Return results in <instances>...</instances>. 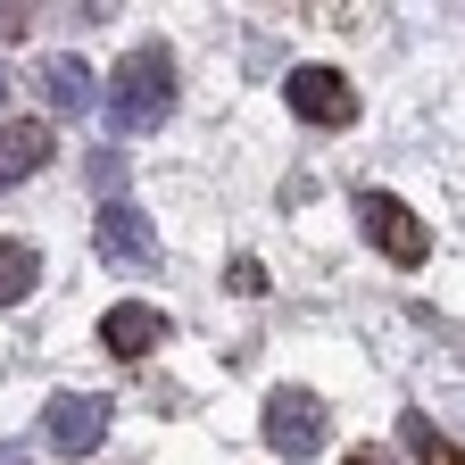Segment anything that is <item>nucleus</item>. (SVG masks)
I'll return each mask as SVG.
<instances>
[{
	"instance_id": "nucleus-7",
	"label": "nucleus",
	"mask_w": 465,
	"mask_h": 465,
	"mask_svg": "<svg viewBox=\"0 0 465 465\" xmlns=\"http://www.w3.org/2000/svg\"><path fill=\"white\" fill-rule=\"evenodd\" d=\"M100 349H116V358H150V349H166V316L142 308V300H116L100 316Z\"/></svg>"
},
{
	"instance_id": "nucleus-13",
	"label": "nucleus",
	"mask_w": 465,
	"mask_h": 465,
	"mask_svg": "<svg viewBox=\"0 0 465 465\" xmlns=\"http://www.w3.org/2000/svg\"><path fill=\"white\" fill-rule=\"evenodd\" d=\"M232 291H242V300H258V291H266V266H258V258H242V266H232Z\"/></svg>"
},
{
	"instance_id": "nucleus-11",
	"label": "nucleus",
	"mask_w": 465,
	"mask_h": 465,
	"mask_svg": "<svg viewBox=\"0 0 465 465\" xmlns=\"http://www.w3.org/2000/svg\"><path fill=\"white\" fill-rule=\"evenodd\" d=\"M407 449H416L424 465H457V449H449V440H440V432H432L424 416H407Z\"/></svg>"
},
{
	"instance_id": "nucleus-6",
	"label": "nucleus",
	"mask_w": 465,
	"mask_h": 465,
	"mask_svg": "<svg viewBox=\"0 0 465 465\" xmlns=\"http://www.w3.org/2000/svg\"><path fill=\"white\" fill-rule=\"evenodd\" d=\"M92 232H100V258L134 266V274H142V266H158V224H150V216H142L134 200H108Z\"/></svg>"
},
{
	"instance_id": "nucleus-5",
	"label": "nucleus",
	"mask_w": 465,
	"mask_h": 465,
	"mask_svg": "<svg viewBox=\"0 0 465 465\" xmlns=\"http://www.w3.org/2000/svg\"><path fill=\"white\" fill-rule=\"evenodd\" d=\"M282 100H291V116H308V125H349V116H358V92L332 67H291Z\"/></svg>"
},
{
	"instance_id": "nucleus-12",
	"label": "nucleus",
	"mask_w": 465,
	"mask_h": 465,
	"mask_svg": "<svg viewBox=\"0 0 465 465\" xmlns=\"http://www.w3.org/2000/svg\"><path fill=\"white\" fill-rule=\"evenodd\" d=\"M92 183H100L108 200H125V158H116V150H100V158H92Z\"/></svg>"
},
{
	"instance_id": "nucleus-2",
	"label": "nucleus",
	"mask_w": 465,
	"mask_h": 465,
	"mask_svg": "<svg viewBox=\"0 0 465 465\" xmlns=\"http://www.w3.org/2000/svg\"><path fill=\"white\" fill-rule=\"evenodd\" d=\"M358 224H366V242L382 258H399V266H424V250H432L424 216L407 208V200H391V192H358Z\"/></svg>"
},
{
	"instance_id": "nucleus-14",
	"label": "nucleus",
	"mask_w": 465,
	"mask_h": 465,
	"mask_svg": "<svg viewBox=\"0 0 465 465\" xmlns=\"http://www.w3.org/2000/svg\"><path fill=\"white\" fill-rule=\"evenodd\" d=\"M0 465H34V457H25V449H17V440H0Z\"/></svg>"
},
{
	"instance_id": "nucleus-4",
	"label": "nucleus",
	"mask_w": 465,
	"mask_h": 465,
	"mask_svg": "<svg viewBox=\"0 0 465 465\" xmlns=\"http://www.w3.org/2000/svg\"><path fill=\"white\" fill-rule=\"evenodd\" d=\"M266 449L291 457V465L324 449V407H316V391H291V382L266 391Z\"/></svg>"
},
{
	"instance_id": "nucleus-15",
	"label": "nucleus",
	"mask_w": 465,
	"mask_h": 465,
	"mask_svg": "<svg viewBox=\"0 0 465 465\" xmlns=\"http://www.w3.org/2000/svg\"><path fill=\"white\" fill-rule=\"evenodd\" d=\"M349 465H391V457H382V449H358V457H349Z\"/></svg>"
},
{
	"instance_id": "nucleus-10",
	"label": "nucleus",
	"mask_w": 465,
	"mask_h": 465,
	"mask_svg": "<svg viewBox=\"0 0 465 465\" xmlns=\"http://www.w3.org/2000/svg\"><path fill=\"white\" fill-rule=\"evenodd\" d=\"M34 282H42V258H34L25 242H0V308H17Z\"/></svg>"
},
{
	"instance_id": "nucleus-8",
	"label": "nucleus",
	"mask_w": 465,
	"mask_h": 465,
	"mask_svg": "<svg viewBox=\"0 0 465 465\" xmlns=\"http://www.w3.org/2000/svg\"><path fill=\"white\" fill-rule=\"evenodd\" d=\"M42 158H50V125H34V116H9V125H0V192L25 183V174H42Z\"/></svg>"
},
{
	"instance_id": "nucleus-9",
	"label": "nucleus",
	"mask_w": 465,
	"mask_h": 465,
	"mask_svg": "<svg viewBox=\"0 0 465 465\" xmlns=\"http://www.w3.org/2000/svg\"><path fill=\"white\" fill-rule=\"evenodd\" d=\"M42 100L58 116H84L92 108V67H84V58H42Z\"/></svg>"
},
{
	"instance_id": "nucleus-3",
	"label": "nucleus",
	"mask_w": 465,
	"mask_h": 465,
	"mask_svg": "<svg viewBox=\"0 0 465 465\" xmlns=\"http://www.w3.org/2000/svg\"><path fill=\"white\" fill-rule=\"evenodd\" d=\"M42 440H50L58 457H92V449L108 440V399H100V391H58V399L42 407Z\"/></svg>"
},
{
	"instance_id": "nucleus-1",
	"label": "nucleus",
	"mask_w": 465,
	"mask_h": 465,
	"mask_svg": "<svg viewBox=\"0 0 465 465\" xmlns=\"http://www.w3.org/2000/svg\"><path fill=\"white\" fill-rule=\"evenodd\" d=\"M100 100H108V125H116V134H158L166 116H174V58H166L158 42H142L125 67L108 75Z\"/></svg>"
}]
</instances>
